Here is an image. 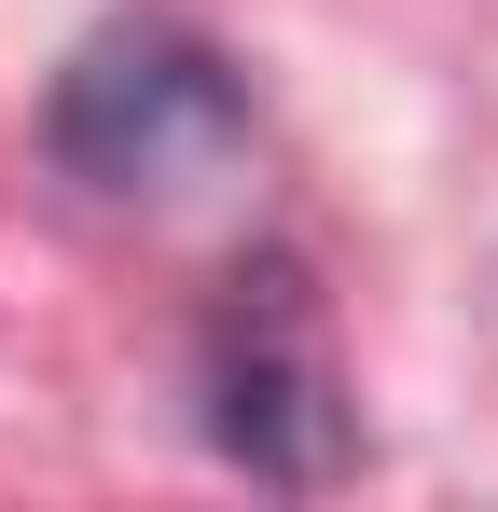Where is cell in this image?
Listing matches in <instances>:
<instances>
[{"mask_svg":"<svg viewBox=\"0 0 498 512\" xmlns=\"http://www.w3.org/2000/svg\"><path fill=\"white\" fill-rule=\"evenodd\" d=\"M208 402H222V443L249 471H277V485H319L332 471V402H346L332 388V333L277 263L236 277V305L208 333Z\"/></svg>","mask_w":498,"mask_h":512,"instance_id":"2","label":"cell"},{"mask_svg":"<svg viewBox=\"0 0 498 512\" xmlns=\"http://www.w3.org/2000/svg\"><path fill=\"white\" fill-rule=\"evenodd\" d=\"M249 97L236 70L194 42V28H97L70 56V84H56V153H70L97 194H153V180L208 167V153H236Z\"/></svg>","mask_w":498,"mask_h":512,"instance_id":"1","label":"cell"}]
</instances>
